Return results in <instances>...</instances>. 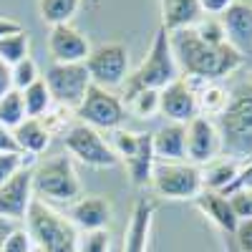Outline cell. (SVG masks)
<instances>
[{"label": "cell", "instance_id": "cell-35", "mask_svg": "<svg viewBox=\"0 0 252 252\" xmlns=\"http://www.w3.org/2000/svg\"><path fill=\"white\" fill-rule=\"evenodd\" d=\"M229 204H232L237 220H252V187H242L237 192H232Z\"/></svg>", "mask_w": 252, "mask_h": 252}, {"label": "cell", "instance_id": "cell-29", "mask_svg": "<svg viewBox=\"0 0 252 252\" xmlns=\"http://www.w3.org/2000/svg\"><path fill=\"white\" fill-rule=\"evenodd\" d=\"M28 51H31V38H28L26 31L0 38V58H3L8 66H15V63H20L23 58H28Z\"/></svg>", "mask_w": 252, "mask_h": 252}, {"label": "cell", "instance_id": "cell-43", "mask_svg": "<svg viewBox=\"0 0 252 252\" xmlns=\"http://www.w3.org/2000/svg\"><path fill=\"white\" fill-rule=\"evenodd\" d=\"M15 227H18L15 222H10V220H3V217H0V250H3V242H5V237L13 232Z\"/></svg>", "mask_w": 252, "mask_h": 252}, {"label": "cell", "instance_id": "cell-10", "mask_svg": "<svg viewBox=\"0 0 252 252\" xmlns=\"http://www.w3.org/2000/svg\"><path fill=\"white\" fill-rule=\"evenodd\" d=\"M126 106L119 96H114L109 89L94 86L86 94V98L81 101V106L76 109V119L81 124H89L98 131H116L121 129V124L126 121Z\"/></svg>", "mask_w": 252, "mask_h": 252}, {"label": "cell", "instance_id": "cell-45", "mask_svg": "<svg viewBox=\"0 0 252 252\" xmlns=\"http://www.w3.org/2000/svg\"><path fill=\"white\" fill-rule=\"evenodd\" d=\"M240 3H250V0H240Z\"/></svg>", "mask_w": 252, "mask_h": 252}, {"label": "cell", "instance_id": "cell-40", "mask_svg": "<svg viewBox=\"0 0 252 252\" xmlns=\"http://www.w3.org/2000/svg\"><path fill=\"white\" fill-rule=\"evenodd\" d=\"M8 91H13V73L8 63L0 58V96H5Z\"/></svg>", "mask_w": 252, "mask_h": 252}, {"label": "cell", "instance_id": "cell-28", "mask_svg": "<svg viewBox=\"0 0 252 252\" xmlns=\"http://www.w3.org/2000/svg\"><path fill=\"white\" fill-rule=\"evenodd\" d=\"M28 119L26 114V103H23V94L20 91H8L5 96H0V124L8 126V129H15Z\"/></svg>", "mask_w": 252, "mask_h": 252}, {"label": "cell", "instance_id": "cell-15", "mask_svg": "<svg viewBox=\"0 0 252 252\" xmlns=\"http://www.w3.org/2000/svg\"><path fill=\"white\" fill-rule=\"evenodd\" d=\"M48 53L53 63H86L91 53V43L78 28L71 23L51 26L48 31Z\"/></svg>", "mask_w": 252, "mask_h": 252}, {"label": "cell", "instance_id": "cell-4", "mask_svg": "<svg viewBox=\"0 0 252 252\" xmlns=\"http://www.w3.org/2000/svg\"><path fill=\"white\" fill-rule=\"evenodd\" d=\"M217 119L222 134V152L242 161L245 166L252 159V89H240L237 94H229L227 109Z\"/></svg>", "mask_w": 252, "mask_h": 252}, {"label": "cell", "instance_id": "cell-42", "mask_svg": "<svg viewBox=\"0 0 252 252\" xmlns=\"http://www.w3.org/2000/svg\"><path fill=\"white\" fill-rule=\"evenodd\" d=\"M23 28H20V23H15V20H8V18H0V38L5 35H13V33H20Z\"/></svg>", "mask_w": 252, "mask_h": 252}, {"label": "cell", "instance_id": "cell-31", "mask_svg": "<svg viewBox=\"0 0 252 252\" xmlns=\"http://www.w3.org/2000/svg\"><path fill=\"white\" fill-rule=\"evenodd\" d=\"M10 73H13V89L15 91H26L28 86H33V83L40 78V71H38L35 61L31 56L23 58L20 63H15V66H10Z\"/></svg>", "mask_w": 252, "mask_h": 252}, {"label": "cell", "instance_id": "cell-11", "mask_svg": "<svg viewBox=\"0 0 252 252\" xmlns=\"http://www.w3.org/2000/svg\"><path fill=\"white\" fill-rule=\"evenodd\" d=\"M86 68L94 86L109 89V91L124 86L126 78H129V51L121 43H101L91 48L86 58Z\"/></svg>", "mask_w": 252, "mask_h": 252}, {"label": "cell", "instance_id": "cell-8", "mask_svg": "<svg viewBox=\"0 0 252 252\" xmlns=\"http://www.w3.org/2000/svg\"><path fill=\"white\" fill-rule=\"evenodd\" d=\"M63 146H66L71 159H78L81 164L94 166V169H111V166L119 164L111 141H106L101 136V131L89 124H81V121L73 124L63 134Z\"/></svg>", "mask_w": 252, "mask_h": 252}, {"label": "cell", "instance_id": "cell-9", "mask_svg": "<svg viewBox=\"0 0 252 252\" xmlns=\"http://www.w3.org/2000/svg\"><path fill=\"white\" fill-rule=\"evenodd\" d=\"M43 81H46L53 101L58 106H66L71 111H76L81 106V101L86 98L91 83H94L86 63H51L46 68Z\"/></svg>", "mask_w": 252, "mask_h": 252}, {"label": "cell", "instance_id": "cell-25", "mask_svg": "<svg viewBox=\"0 0 252 252\" xmlns=\"http://www.w3.org/2000/svg\"><path fill=\"white\" fill-rule=\"evenodd\" d=\"M20 94H23V103H26L28 119H43L53 109V103H56L51 91H48V86H46V81H43V76H40L33 86H28L26 91H20Z\"/></svg>", "mask_w": 252, "mask_h": 252}, {"label": "cell", "instance_id": "cell-6", "mask_svg": "<svg viewBox=\"0 0 252 252\" xmlns=\"http://www.w3.org/2000/svg\"><path fill=\"white\" fill-rule=\"evenodd\" d=\"M111 146L124 161L126 174L131 177L136 187H146L152 182V172L157 166L154 154V134L149 131H129V129H116L111 134Z\"/></svg>", "mask_w": 252, "mask_h": 252}, {"label": "cell", "instance_id": "cell-33", "mask_svg": "<svg viewBox=\"0 0 252 252\" xmlns=\"http://www.w3.org/2000/svg\"><path fill=\"white\" fill-rule=\"evenodd\" d=\"M109 250H111V232L109 229L78 232V252H109Z\"/></svg>", "mask_w": 252, "mask_h": 252}, {"label": "cell", "instance_id": "cell-3", "mask_svg": "<svg viewBox=\"0 0 252 252\" xmlns=\"http://www.w3.org/2000/svg\"><path fill=\"white\" fill-rule=\"evenodd\" d=\"M23 227L28 229L33 245L43 247L46 252H78L76 224L68 217H63L61 212H56L43 199H38V197L33 199Z\"/></svg>", "mask_w": 252, "mask_h": 252}, {"label": "cell", "instance_id": "cell-44", "mask_svg": "<svg viewBox=\"0 0 252 252\" xmlns=\"http://www.w3.org/2000/svg\"><path fill=\"white\" fill-rule=\"evenodd\" d=\"M31 252H46V250H43V247H38V245H33V250H31Z\"/></svg>", "mask_w": 252, "mask_h": 252}, {"label": "cell", "instance_id": "cell-19", "mask_svg": "<svg viewBox=\"0 0 252 252\" xmlns=\"http://www.w3.org/2000/svg\"><path fill=\"white\" fill-rule=\"evenodd\" d=\"M194 204L209 222H215L222 229V232H227V235L237 232L240 220L235 215L232 204H229V197H224L222 192H209V189H204V192L194 199Z\"/></svg>", "mask_w": 252, "mask_h": 252}, {"label": "cell", "instance_id": "cell-14", "mask_svg": "<svg viewBox=\"0 0 252 252\" xmlns=\"http://www.w3.org/2000/svg\"><path fill=\"white\" fill-rule=\"evenodd\" d=\"M35 199L33 192V166H23L15 177L0 187V217L10 222H26V215Z\"/></svg>", "mask_w": 252, "mask_h": 252}, {"label": "cell", "instance_id": "cell-17", "mask_svg": "<svg viewBox=\"0 0 252 252\" xmlns=\"http://www.w3.org/2000/svg\"><path fill=\"white\" fill-rule=\"evenodd\" d=\"M222 26H224V35L227 43L235 51H240L242 56L252 53V3H240L235 0L227 8L224 15H220Z\"/></svg>", "mask_w": 252, "mask_h": 252}, {"label": "cell", "instance_id": "cell-32", "mask_svg": "<svg viewBox=\"0 0 252 252\" xmlns=\"http://www.w3.org/2000/svg\"><path fill=\"white\" fill-rule=\"evenodd\" d=\"M73 119H76V111H71V109H66V106H58V103H53V109L40 119L46 124V129L51 131V136L53 134H66L71 126H73Z\"/></svg>", "mask_w": 252, "mask_h": 252}, {"label": "cell", "instance_id": "cell-5", "mask_svg": "<svg viewBox=\"0 0 252 252\" xmlns=\"http://www.w3.org/2000/svg\"><path fill=\"white\" fill-rule=\"evenodd\" d=\"M33 192L43 202L73 204L76 199H81L83 187H81L73 159L68 154H63V157L38 164L33 169Z\"/></svg>", "mask_w": 252, "mask_h": 252}, {"label": "cell", "instance_id": "cell-26", "mask_svg": "<svg viewBox=\"0 0 252 252\" xmlns=\"http://www.w3.org/2000/svg\"><path fill=\"white\" fill-rule=\"evenodd\" d=\"M83 0H38V13L48 26H66L73 20Z\"/></svg>", "mask_w": 252, "mask_h": 252}, {"label": "cell", "instance_id": "cell-34", "mask_svg": "<svg viewBox=\"0 0 252 252\" xmlns=\"http://www.w3.org/2000/svg\"><path fill=\"white\" fill-rule=\"evenodd\" d=\"M33 157L20 154V152H10V154H0V187H3L10 177H15L23 166H33Z\"/></svg>", "mask_w": 252, "mask_h": 252}, {"label": "cell", "instance_id": "cell-13", "mask_svg": "<svg viewBox=\"0 0 252 252\" xmlns=\"http://www.w3.org/2000/svg\"><path fill=\"white\" fill-rule=\"evenodd\" d=\"M222 154V134L215 119L197 116L187 124V159L192 164H209Z\"/></svg>", "mask_w": 252, "mask_h": 252}, {"label": "cell", "instance_id": "cell-22", "mask_svg": "<svg viewBox=\"0 0 252 252\" xmlns=\"http://www.w3.org/2000/svg\"><path fill=\"white\" fill-rule=\"evenodd\" d=\"M15 144H18V152L20 154H28V157H40L48 146H51V131L46 129V124L40 119H26L20 126L13 129Z\"/></svg>", "mask_w": 252, "mask_h": 252}, {"label": "cell", "instance_id": "cell-7", "mask_svg": "<svg viewBox=\"0 0 252 252\" xmlns=\"http://www.w3.org/2000/svg\"><path fill=\"white\" fill-rule=\"evenodd\" d=\"M152 189L161 199H197L204 192L202 169L192 161H157L152 172Z\"/></svg>", "mask_w": 252, "mask_h": 252}, {"label": "cell", "instance_id": "cell-24", "mask_svg": "<svg viewBox=\"0 0 252 252\" xmlns=\"http://www.w3.org/2000/svg\"><path fill=\"white\" fill-rule=\"evenodd\" d=\"M229 103V94L224 86H220L217 81H199L197 83V106L199 116H220Z\"/></svg>", "mask_w": 252, "mask_h": 252}, {"label": "cell", "instance_id": "cell-1", "mask_svg": "<svg viewBox=\"0 0 252 252\" xmlns=\"http://www.w3.org/2000/svg\"><path fill=\"white\" fill-rule=\"evenodd\" d=\"M169 38H172V51L179 63V71L187 78L220 81L229 73H235L245 63V56L235 51L229 43L209 46L194 33V28L169 33Z\"/></svg>", "mask_w": 252, "mask_h": 252}, {"label": "cell", "instance_id": "cell-27", "mask_svg": "<svg viewBox=\"0 0 252 252\" xmlns=\"http://www.w3.org/2000/svg\"><path fill=\"white\" fill-rule=\"evenodd\" d=\"M124 106L129 114L139 116V119H152L159 114V91L154 89H141V91H134L129 96H124Z\"/></svg>", "mask_w": 252, "mask_h": 252}, {"label": "cell", "instance_id": "cell-38", "mask_svg": "<svg viewBox=\"0 0 252 252\" xmlns=\"http://www.w3.org/2000/svg\"><path fill=\"white\" fill-rule=\"evenodd\" d=\"M235 237H237L242 252H252V220H240Z\"/></svg>", "mask_w": 252, "mask_h": 252}, {"label": "cell", "instance_id": "cell-18", "mask_svg": "<svg viewBox=\"0 0 252 252\" xmlns=\"http://www.w3.org/2000/svg\"><path fill=\"white\" fill-rule=\"evenodd\" d=\"M152 224H154V202L149 197H139L134 204L131 220L126 224L124 252H149Z\"/></svg>", "mask_w": 252, "mask_h": 252}, {"label": "cell", "instance_id": "cell-2", "mask_svg": "<svg viewBox=\"0 0 252 252\" xmlns=\"http://www.w3.org/2000/svg\"><path fill=\"white\" fill-rule=\"evenodd\" d=\"M177 78H182V71H179V63H177L174 51H172V38L164 28H159L146 58L139 63V68L134 73H129V78H126L124 96L141 91V89L161 91V89L169 86V83H174Z\"/></svg>", "mask_w": 252, "mask_h": 252}, {"label": "cell", "instance_id": "cell-36", "mask_svg": "<svg viewBox=\"0 0 252 252\" xmlns=\"http://www.w3.org/2000/svg\"><path fill=\"white\" fill-rule=\"evenodd\" d=\"M31 250H33V240L28 235V229L26 227H15L13 232L5 237L3 250L0 252H31Z\"/></svg>", "mask_w": 252, "mask_h": 252}, {"label": "cell", "instance_id": "cell-23", "mask_svg": "<svg viewBox=\"0 0 252 252\" xmlns=\"http://www.w3.org/2000/svg\"><path fill=\"white\" fill-rule=\"evenodd\" d=\"M240 172H242V161H237V159H232V157L209 161L204 169H202L204 189H209V192H222V194H227L229 189H232V184L237 182Z\"/></svg>", "mask_w": 252, "mask_h": 252}, {"label": "cell", "instance_id": "cell-30", "mask_svg": "<svg viewBox=\"0 0 252 252\" xmlns=\"http://www.w3.org/2000/svg\"><path fill=\"white\" fill-rule=\"evenodd\" d=\"M194 33L209 46H222L227 43V35H224V26L220 18H209V15H202L199 23L194 26Z\"/></svg>", "mask_w": 252, "mask_h": 252}, {"label": "cell", "instance_id": "cell-37", "mask_svg": "<svg viewBox=\"0 0 252 252\" xmlns=\"http://www.w3.org/2000/svg\"><path fill=\"white\" fill-rule=\"evenodd\" d=\"M232 3H235V0H199V10H202V15L220 18V15L227 13V8Z\"/></svg>", "mask_w": 252, "mask_h": 252}, {"label": "cell", "instance_id": "cell-41", "mask_svg": "<svg viewBox=\"0 0 252 252\" xmlns=\"http://www.w3.org/2000/svg\"><path fill=\"white\" fill-rule=\"evenodd\" d=\"M250 179H252V159H250V161H247V164L242 166V172H240L237 182L232 184V189H229V192H227L224 197H229V194H232V192H237V189H240V187H245V184H247Z\"/></svg>", "mask_w": 252, "mask_h": 252}, {"label": "cell", "instance_id": "cell-39", "mask_svg": "<svg viewBox=\"0 0 252 252\" xmlns=\"http://www.w3.org/2000/svg\"><path fill=\"white\" fill-rule=\"evenodd\" d=\"M10 152H18L13 129H8V126L0 124V154H10Z\"/></svg>", "mask_w": 252, "mask_h": 252}, {"label": "cell", "instance_id": "cell-20", "mask_svg": "<svg viewBox=\"0 0 252 252\" xmlns=\"http://www.w3.org/2000/svg\"><path fill=\"white\" fill-rule=\"evenodd\" d=\"M157 161H184L187 159V124H164L154 131Z\"/></svg>", "mask_w": 252, "mask_h": 252}, {"label": "cell", "instance_id": "cell-12", "mask_svg": "<svg viewBox=\"0 0 252 252\" xmlns=\"http://www.w3.org/2000/svg\"><path fill=\"white\" fill-rule=\"evenodd\" d=\"M197 83L194 78H177L166 89L159 91V114L174 124H189L199 116L197 106Z\"/></svg>", "mask_w": 252, "mask_h": 252}, {"label": "cell", "instance_id": "cell-16", "mask_svg": "<svg viewBox=\"0 0 252 252\" xmlns=\"http://www.w3.org/2000/svg\"><path fill=\"white\" fill-rule=\"evenodd\" d=\"M68 220L76 224L78 232H89V229H109L114 220V207L106 197L94 194V197H81L71 204Z\"/></svg>", "mask_w": 252, "mask_h": 252}, {"label": "cell", "instance_id": "cell-21", "mask_svg": "<svg viewBox=\"0 0 252 252\" xmlns=\"http://www.w3.org/2000/svg\"><path fill=\"white\" fill-rule=\"evenodd\" d=\"M159 3H161V28L166 33L194 28L202 18L199 0H159Z\"/></svg>", "mask_w": 252, "mask_h": 252}]
</instances>
